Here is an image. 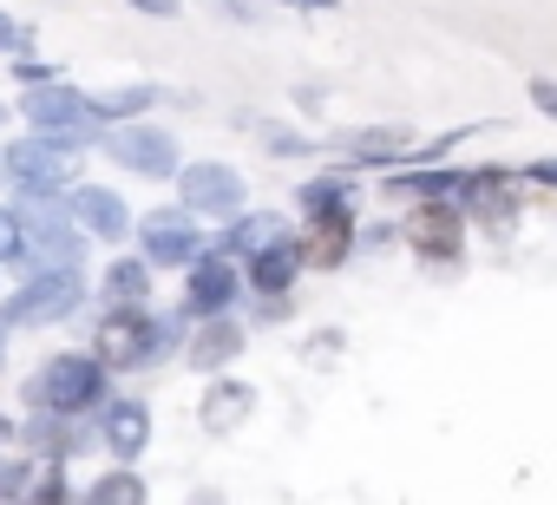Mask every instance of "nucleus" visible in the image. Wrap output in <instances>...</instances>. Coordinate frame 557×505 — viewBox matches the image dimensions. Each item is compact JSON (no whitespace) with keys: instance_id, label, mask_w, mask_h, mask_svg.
Returning a JSON list of instances; mask_svg holds the SVG:
<instances>
[{"instance_id":"1","label":"nucleus","mask_w":557,"mask_h":505,"mask_svg":"<svg viewBox=\"0 0 557 505\" xmlns=\"http://www.w3.org/2000/svg\"><path fill=\"white\" fill-rule=\"evenodd\" d=\"M21 236H27L21 276L79 270V217H73V204H53V197H27V204H21Z\"/></svg>"},{"instance_id":"2","label":"nucleus","mask_w":557,"mask_h":505,"mask_svg":"<svg viewBox=\"0 0 557 505\" xmlns=\"http://www.w3.org/2000/svg\"><path fill=\"white\" fill-rule=\"evenodd\" d=\"M27 407H34V414L79 420L86 407H106V368H99L92 355H53V361L27 381Z\"/></svg>"},{"instance_id":"3","label":"nucleus","mask_w":557,"mask_h":505,"mask_svg":"<svg viewBox=\"0 0 557 505\" xmlns=\"http://www.w3.org/2000/svg\"><path fill=\"white\" fill-rule=\"evenodd\" d=\"M171 348V329L151 316V309H112L99 329H92V361L106 374H125V368H145L151 355Z\"/></svg>"},{"instance_id":"4","label":"nucleus","mask_w":557,"mask_h":505,"mask_svg":"<svg viewBox=\"0 0 557 505\" xmlns=\"http://www.w3.org/2000/svg\"><path fill=\"white\" fill-rule=\"evenodd\" d=\"M86 303V270H47V276H27L14 290V303L0 309L8 329H40V322H60Z\"/></svg>"},{"instance_id":"5","label":"nucleus","mask_w":557,"mask_h":505,"mask_svg":"<svg viewBox=\"0 0 557 505\" xmlns=\"http://www.w3.org/2000/svg\"><path fill=\"white\" fill-rule=\"evenodd\" d=\"M177 197H184L190 217H216V223H236V217L249 210V184H243V171H236V164H216V158L184 164V171H177Z\"/></svg>"},{"instance_id":"6","label":"nucleus","mask_w":557,"mask_h":505,"mask_svg":"<svg viewBox=\"0 0 557 505\" xmlns=\"http://www.w3.org/2000/svg\"><path fill=\"white\" fill-rule=\"evenodd\" d=\"M400 243L420 263H459L466 257V210L459 204H413L400 217Z\"/></svg>"},{"instance_id":"7","label":"nucleus","mask_w":557,"mask_h":505,"mask_svg":"<svg viewBox=\"0 0 557 505\" xmlns=\"http://www.w3.org/2000/svg\"><path fill=\"white\" fill-rule=\"evenodd\" d=\"M138 249H145L151 270H190L203 257V230H197V217L184 204L177 210H151V217H138Z\"/></svg>"},{"instance_id":"8","label":"nucleus","mask_w":557,"mask_h":505,"mask_svg":"<svg viewBox=\"0 0 557 505\" xmlns=\"http://www.w3.org/2000/svg\"><path fill=\"white\" fill-rule=\"evenodd\" d=\"M73 138H40V132H27L21 145H8V177L27 190V197H53L66 177H73Z\"/></svg>"},{"instance_id":"9","label":"nucleus","mask_w":557,"mask_h":505,"mask_svg":"<svg viewBox=\"0 0 557 505\" xmlns=\"http://www.w3.org/2000/svg\"><path fill=\"white\" fill-rule=\"evenodd\" d=\"M243 263L230 257V249H203V257L190 263V283H184V316L190 322H210V316H230V303L243 296Z\"/></svg>"},{"instance_id":"10","label":"nucleus","mask_w":557,"mask_h":505,"mask_svg":"<svg viewBox=\"0 0 557 505\" xmlns=\"http://www.w3.org/2000/svg\"><path fill=\"white\" fill-rule=\"evenodd\" d=\"M106 158L125 164V171H138V177H177V171H184V164H177V138L158 132V125H119V132L106 138Z\"/></svg>"},{"instance_id":"11","label":"nucleus","mask_w":557,"mask_h":505,"mask_svg":"<svg viewBox=\"0 0 557 505\" xmlns=\"http://www.w3.org/2000/svg\"><path fill=\"white\" fill-rule=\"evenodd\" d=\"M355 243H361L355 210H315V217H302V230H296V249H302L309 270H342V263L355 257Z\"/></svg>"},{"instance_id":"12","label":"nucleus","mask_w":557,"mask_h":505,"mask_svg":"<svg viewBox=\"0 0 557 505\" xmlns=\"http://www.w3.org/2000/svg\"><path fill=\"white\" fill-rule=\"evenodd\" d=\"M459 210H472L492 236H511L524 197H518V177L511 171H466V190H459Z\"/></svg>"},{"instance_id":"13","label":"nucleus","mask_w":557,"mask_h":505,"mask_svg":"<svg viewBox=\"0 0 557 505\" xmlns=\"http://www.w3.org/2000/svg\"><path fill=\"white\" fill-rule=\"evenodd\" d=\"M66 204H73V217H79V230H86V236H99V243L132 236V210H125V197H119V190H106V184H79Z\"/></svg>"},{"instance_id":"14","label":"nucleus","mask_w":557,"mask_h":505,"mask_svg":"<svg viewBox=\"0 0 557 505\" xmlns=\"http://www.w3.org/2000/svg\"><path fill=\"white\" fill-rule=\"evenodd\" d=\"M99 440L112 446V459H119V466H132V459L151 446V407H145V401H106Z\"/></svg>"},{"instance_id":"15","label":"nucleus","mask_w":557,"mask_h":505,"mask_svg":"<svg viewBox=\"0 0 557 505\" xmlns=\"http://www.w3.org/2000/svg\"><path fill=\"white\" fill-rule=\"evenodd\" d=\"M302 270H309V263H302V249H296V243H275V249H262V257L243 263V276H249V290H256L262 303H283V296L296 290Z\"/></svg>"},{"instance_id":"16","label":"nucleus","mask_w":557,"mask_h":505,"mask_svg":"<svg viewBox=\"0 0 557 505\" xmlns=\"http://www.w3.org/2000/svg\"><path fill=\"white\" fill-rule=\"evenodd\" d=\"M249 414H256V387H249V381H230V374H216V381L203 387V407H197L203 433H236Z\"/></svg>"},{"instance_id":"17","label":"nucleus","mask_w":557,"mask_h":505,"mask_svg":"<svg viewBox=\"0 0 557 505\" xmlns=\"http://www.w3.org/2000/svg\"><path fill=\"white\" fill-rule=\"evenodd\" d=\"M335 151L348 164H387V158H407L413 151V132L407 125H361V132H342Z\"/></svg>"},{"instance_id":"18","label":"nucleus","mask_w":557,"mask_h":505,"mask_svg":"<svg viewBox=\"0 0 557 505\" xmlns=\"http://www.w3.org/2000/svg\"><path fill=\"white\" fill-rule=\"evenodd\" d=\"M184 355H190V368H230V361L243 355V322H236V316H210V322H197Z\"/></svg>"},{"instance_id":"19","label":"nucleus","mask_w":557,"mask_h":505,"mask_svg":"<svg viewBox=\"0 0 557 505\" xmlns=\"http://www.w3.org/2000/svg\"><path fill=\"white\" fill-rule=\"evenodd\" d=\"M275 243H296V236H289V223H283V217H256V210H243V217L223 230V243H216V249H230V257H243V263H249V257H262V249H275Z\"/></svg>"},{"instance_id":"20","label":"nucleus","mask_w":557,"mask_h":505,"mask_svg":"<svg viewBox=\"0 0 557 505\" xmlns=\"http://www.w3.org/2000/svg\"><path fill=\"white\" fill-rule=\"evenodd\" d=\"M466 171H387V197H413V204H459Z\"/></svg>"},{"instance_id":"21","label":"nucleus","mask_w":557,"mask_h":505,"mask_svg":"<svg viewBox=\"0 0 557 505\" xmlns=\"http://www.w3.org/2000/svg\"><path fill=\"white\" fill-rule=\"evenodd\" d=\"M99 296H106V309H145V303H151V263H138V257H119V263L106 270Z\"/></svg>"},{"instance_id":"22","label":"nucleus","mask_w":557,"mask_h":505,"mask_svg":"<svg viewBox=\"0 0 557 505\" xmlns=\"http://www.w3.org/2000/svg\"><path fill=\"white\" fill-rule=\"evenodd\" d=\"M27 446L40 453V459H73L79 446H86V420H60V414H40V420H27Z\"/></svg>"},{"instance_id":"23","label":"nucleus","mask_w":557,"mask_h":505,"mask_svg":"<svg viewBox=\"0 0 557 505\" xmlns=\"http://www.w3.org/2000/svg\"><path fill=\"white\" fill-rule=\"evenodd\" d=\"M158 99H171V93L164 86H112V93H92L86 106H92V119H132V112H145Z\"/></svg>"},{"instance_id":"24","label":"nucleus","mask_w":557,"mask_h":505,"mask_svg":"<svg viewBox=\"0 0 557 505\" xmlns=\"http://www.w3.org/2000/svg\"><path fill=\"white\" fill-rule=\"evenodd\" d=\"M315 210H355L348 171H329V177H309V184H302V217H315Z\"/></svg>"},{"instance_id":"25","label":"nucleus","mask_w":557,"mask_h":505,"mask_svg":"<svg viewBox=\"0 0 557 505\" xmlns=\"http://www.w3.org/2000/svg\"><path fill=\"white\" fill-rule=\"evenodd\" d=\"M40 492V466L34 459H8L0 453V505H27Z\"/></svg>"},{"instance_id":"26","label":"nucleus","mask_w":557,"mask_h":505,"mask_svg":"<svg viewBox=\"0 0 557 505\" xmlns=\"http://www.w3.org/2000/svg\"><path fill=\"white\" fill-rule=\"evenodd\" d=\"M86 505H145V479L138 472H106V479H92Z\"/></svg>"},{"instance_id":"27","label":"nucleus","mask_w":557,"mask_h":505,"mask_svg":"<svg viewBox=\"0 0 557 505\" xmlns=\"http://www.w3.org/2000/svg\"><path fill=\"white\" fill-rule=\"evenodd\" d=\"M21 257H27V236H21V210H8V204H0V263H14V270H21Z\"/></svg>"},{"instance_id":"28","label":"nucleus","mask_w":557,"mask_h":505,"mask_svg":"<svg viewBox=\"0 0 557 505\" xmlns=\"http://www.w3.org/2000/svg\"><path fill=\"white\" fill-rule=\"evenodd\" d=\"M262 145L283 151V158H315V138H302V132H289V125H262Z\"/></svg>"},{"instance_id":"29","label":"nucleus","mask_w":557,"mask_h":505,"mask_svg":"<svg viewBox=\"0 0 557 505\" xmlns=\"http://www.w3.org/2000/svg\"><path fill=\"white\" fill-rule=\"evenodd\" d=\"M14 79H21V86H27V93H34V86H60V73H53V66H47V60H27V53H21V60H14Z\"/></svg>"},{"instance_id":"30","label":"nucleus","mask_w":557,"mask_h":505,"mask_svg":"<svg viewBox=\"0 0 557 505\" xmlns=\"http://www.w3.org/2000/svg\"><path fill=\"white\" fill-rule=\"evenodd\" d=\"M27 47H34V34H27L21 21H8V14H0V53H14V60H21Z\"/></svg>"},{"instance_id":"31","label":"nucleus","mask_w":557,"mask_h":505,"mask_svg":"<svg viewBox=\"0 0 557 505\" xmlns=\"http://www.w3.org/2000/svg\"><path fill=\"white\" fill-rule=\"evenodd\" d=\"M531 106H537L544 119H557V79H531Z\"/></svg>"},{"instance_id":"32","label":"nucleus","mask_w":557,"mask_h":505,"mask_svg":"<svg viewBox=\"0 0 557 505\" xmlns=\"http://www.w3.org/2000/svg\"><path fill=\"white\" fill-rule=\"evenodd\" d=\"M138 14H151V21H177V0H132Z\"/></svg>"},{"instance_id":"33","label":"nucleus","mask_w":557,"mask_h":505,"mask_svg":"<svg viewBox=\"0 0 557 505\" xmlns=\"http://www.w3.org/2000/svg\"><path fill=\"white\" fill-rule=\"evenodd\" d=\"M283 8H296V14H329L335 0H283Z\"/></svg>"},{"instance_id":"34","label":"nucleus","mask_w":557,"mask_h":505,"mask_svg":"<svg viewBox=\"0 0 557 505\" xmlns=\"http://www.w3.org/2000/svg\"><path fill=\"white\" fill-rule=\"evenodd\" d=\"M0 368H8V322H0Z\"/></svg>"},{"instance_id":"35","label":"nucleus","mask_w":557,"mask_h":505,"mask_svg":"<svg viewBox=\"0 0 557 505\" xmlns=\"http://www.w3.org/2000/svg\"><path fill=\"white\" fill-rule=\"evenodd\" d=\"M537 177H544V184H557V164H544V171H537Z\"/></svg>"},{"instance_id":"36","label":"nucleus","mask_w":557,"mask_h":505,"mask_svg":"<svg viewBox=\"0 0 557 505\" xmlns=\"http://www.w3.org/2000/svg\"><path fill=\"white\" fill-rule=\"evenodd\" d=\"M0 177H8V151H0Z\"/></svg>"},{"instance_id":"37","label":"nucleus","mask_w":557,"mask_h":505,"mask_svg":"<svg viewBox=\"0 0 557 505\" xmlns=\"http://www.w3.org/2000/svg\"><path fill=\"white\" fill-rule=\"evenodd\" d=\"M8 433H14V427H8V420H0V440H8Z\"/></svg>"},{"instance_id":"38","label":"nucleus","mask_w":557,"mask_h":505,"mask_svg":"<svg viewBox=\"0 0 557 505\" xmlns=\"http://www.w3.org/2000/svg\"><path fill=\"white\" fill-rule=\"evenodd\" d=\"M0 119H8V106H0Z\"/></svg>"}]
</instances>
